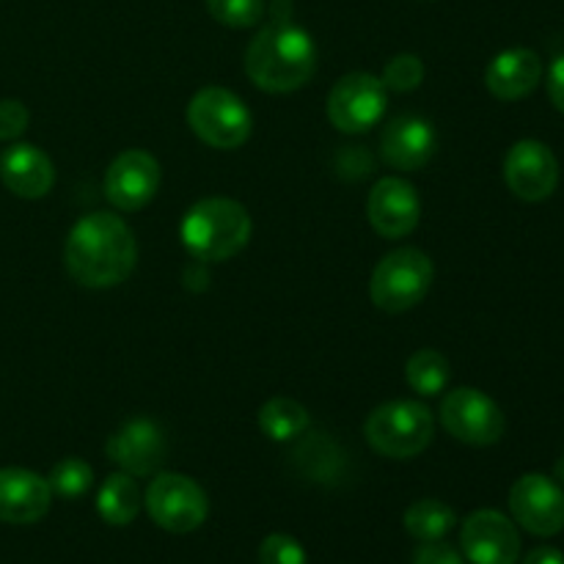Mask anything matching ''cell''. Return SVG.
Here are the masks:
<instances>
[{"mask_svg":"<svg viewBox=\"0 0 564 564\" xmlns=\"http://www.w3.org/2000/svg\"><path fill=\"white\" fill-rule=\"evenodd\" d=\"M72 279L88 290H110L130 279L138 262L132 229L113 213H88L72 226L64 246Z\"/></svg>","mask_w":564,"mask_h":564,"instance_id":"cell-1","label":"cell"},{"mask_svg":"<svg viewBox=\"0 0 564 564\" xmlns=\"http://www.w3.org/2000/svg\"><path fill=\"white\" fill-rule=\"evenodd\" d=\"M317 72V44L306 28L273 20L246 50V75L268 94H290L306 86Z\"/></svg>","mask_w":564,"mask_h":564,"instance_id":"cell-2","label":"cell"},{"mask_svg":"<svg viewBox=\"0 0 564 564\" xmlns=\"http://www.w3.org/2000/svg\"><path fill=\"white\" fill-rule=\"evenodd\" d=\"M251 215L235 198H202L185 213L180 226L182 246L202 262H226L251 240Z\"/></svg>","mask_w":564,"mask_h":564,"instance_id":"cell-3","label":"cell"},{"mask_svg":"<svg viewBox=\"0 0 564 564\" xmlns=\"http://www.w3.org/2000/svg\"><path fill=\"white\" fill-rule=\"evenodd\" d=\"M435 433V419L424 402L394 400L375 408L364 422L367 444L378 455L391 460H411L430 446Z\"/></svg>","mask_w":564,"mask_h":564,"instance_id":"cell-4","label":"cell"},{"mask_svg":"<svg viewBox=\"0 0 564 564\" xmlns=\"http://www.w3.org/2000/svg\"><path fill=\"white\" fill-rule=\"evenodd\" d=\"M433 259L419 248H397L386 253L369 281V297L386 314L411 312L433 286Z\"/></svg>","mask_w":564,"mask_h":564,"instance_id":"cell-5","label":"cell"},{"mask_svg":"<svg viewBox=\"0 0 564 564\" xmlns=\"http://www.w3.org/2000/svg\"><path fill=\"white\" fill-rule=\"evenodd\" d=\"M187 127L213 149H240L251 138L253 116L235 91L204 86L187 102Z\"/></svg>","mask_w":564,"mask_h":564,"instance_id":"cell-6","label":"cell"},{"mask_svg":"<svg viewBox=\"0 0 564 564\" xmlns=\"http://www.w3.org/2000/svg\"><path fill=\"white\" fill-rule=\"evenodd\" d=\"M149 518L171 534H191L207 521L209 499L196 479L185 474H158L143 496Z\"/></svg>","mask_w":564,"mask_h":564,"instance_id":"cell-7","label":"cell"},{"mask_svg":"<svg viewBox=\"0 0 564 564\" xmlns=\"http://www.w3.org/2000/svg\"><path fill=\"white\" fill-rule=\"evenodd\" d=\"M386 108H389V88L369 72H350L330 88L328 119L347 135L372 130L386 116Z\"/></svg>","mask_w":564,"mask_h":564,"instance_id":"cell-8","label":"cell"},{"mask_svg":"<svg viewBox=\"0 0 564 564\" xmlns=\"http://www.w3.org/2000/svg\"><path fill=\"white\" fill-rule=\"evenodd\" d=\"M441 424L452 438L468 446H494L505 435V413L485 391L460 386L441 402Z\"/></svg>","mask_w":564,"mask_h":564,"instance_id":"cell-9","label":"cell"},{"mask_svg":"<svg viewBox=\"0 0 564 564\" xmlns=\"http://www.w3.org/2000/svg\"><path fill=\"white\" fill-rule=\"evenodd\" d=\"M505 182L521 202L540 204L551 198L560 185V160L543 141L523 138L512 143L505 158Z\"/></svg>","mask_w":564,"mask_h":564,"instance_id":"cell-10","label":"cell"},{"mask_svg":"<svg viewBox=\"0 0 564 564\" xmlns=\"http://www.w3.org/2000/svg\"><path fill=\"white\" fill-rule=\"evenodd\" d=\"M510 512L534 538H554L564 529V490L545 474H523L510 490Z\"/></svg>","mask_w":564,"mask_h":564,"instance_id":"cell-11","label":"cell"},{"mask_svg":"<svg viewBox=\"0 0 564 564\" xmlns=\"http://www.w3.org/2000/svg\"><path fill=\"white\" fill-rule=\"evenodd\" d=\"M460 549L471 564H518L521 534L499 510H477L463 521Z\"/></svg>","mask_w":564,"mask_h":564,"instance_id":"cell-12","label":"cell"},{"mask_svg":"<svg viewBox=\"0 0 564 564\" xmlns=\"http://www.w3.org/2000/svg\"><path fill=\"white\" fill-rule=\"evenodd\" d=\"M160 187V163L143 149H127L105 171V196L121 213L143 209Z\"/></svg>","mask_w":564,"mask_h":564,"instance_id":"cell-13","label":"cell"},{"mask_svg":"<svg viewBox=\"0 0 564 564\" xmlns=\"http://www.w3.org/2000/svg\"><path fill=\"white\" fill-rule=\"evenodd\" d=\"M422 202H419L416 187L400 176H383L378 185L369 191L367 218L369 226L386 240H402L419 226Z\"/></svg>","mask_w":564,"mask_h":564,"instance_id":"cell-14","label":"cell"},{"mask_svg":"<svg viewBox=\"0 0 564 564\" xmlns=\"http://www.w3.org/2000/svg\"><path fill=\"white\" fill-rule=\"evenodd\" d=\"M105 452L130 477H149L163 466L169 441L152 419H130L110 435Z\"/></svg>","mask_w":564,"mask_h":564,"instance_id":"cell-15","label":"cell"},{"mask_svg":"<svg viewBox=\"0 0 564 564\" xmlns=\"http://www.w3.org/2000/svg\"><path fill=\"white\" fill-rule=\"evenodd\" d=\"M438 135L422 116L402 113L386 124L380 135V154L397 171H419L435 158Z\"/></svg>","mask_w":564,"mask_h":564,"instance_id":"cell-16","label":"cell"},{"mask_svg":"<svg viewBox=\"0 0 564 564\" xmlns=\"http://www.w3.org/2000/svg\"><path fill=\"white\" fill-rule=\"evenodd\" d=\"M53 505L50 482L28 468H0V521L31 527L42 521Z\"/></svg>","mask_w":564,"mask_h":564,"instance_id":"cell-17","label":"cell"},{"mask_svg":"<svg viewBox=\"0 0 564 564\" xmlns=\"http://www.w3.org/2000/svg\"><path fill=\"white\" fill-rule=\"evenodd\" d=\"M543 80V61L529 47H510L496 55L485 69V86L501 102L529 97Z\"/></svg>","mask_w":564,"mask_h":564,"instance_id":"cell-18","label":"cell"},{"mask_svg":"<svg viewBox=\"0 0 564 564\" xmlns=\"http://www.w3.org/2000/svg\"><path fill=\"white\" fill-rule=\"evenodd\" d=\"M0 180L14 196L44 198L55 185V165L33 143H11L0 158Z\"/></svg>","mask_w":564,"mask_h":564,"instance_id":"cell-19","label":"cell"},{"mask_svg":"<svg viewBox=\"0 0 564 564\" xmlns=\"http://www.w3.org/2000/svg\"><path fill=\"white\" fill-rule=\"evenodd\" d=\"M141 507L143 499L135 485V477L124 471L110 474L97 494V512L110 527H130L138 518V512H141Z\"/></svg>","mask_w":564,"mask_h":564,"instance_id":"cell-20","label":"cell"},{"mask_svg":"<svg viewBox=\"0 0 564 564\" xmlns=\"http://www.w3.org/2000/svg\"><path fill=\"white\" fill-rule=\"evenodd\" d=\"M308 424H312L308 411L292 397H273L259 408V430L275 444L297 438V435L306 433Z\"/></svg>","mask_w":564,"mask_h":564,"instance_id":"cell-21","label":"cell"},{"mask_svg":"<svg viewBox=\"0 0 564 564\" xmlns=\"http://www.w3.org/2000/svg\"><path fill=\"white\" fill-rule=\"evenodd\" d=\"M452 380V367L438 350L424 347L416 350L405 364V383L416 391L419 397H438L444 394Z\"/></svg>","mask_w":564,"mask_h":564,"instance_id":"cell-22","label":"cell"},{"mask_svg":"<svg viewBox=\"0 0 564 564\" xmlns=\"http://www.w3.org/2000/svg\"><path fill=\"white\" fill-rule=\"evenodd\" d=\"M457 527V516L449 505L438 499H422L405 510V532L422 543L444 540Z\"/></svg>","mask_w":564,"mask_h":564,"instance_id":"cell-23","label":"cell"},{"mask_svg":"<svg viewBox=\"0 0 564 564\" xmlns=\"http://www.w3.org/2000/svg\"><path fill=\"white\" fill-rule=\"evenodd\" d=\"M47 482L53 496H61V499H80V496H86L91 490L94 471L80 457H66V460L55 463Z\"/></svg>","mask_w":564,"mask_h":564,"instance_id":"cell-24","label":"cell"},{"mask_svg":"<svg viewBox=\"0 0 564 564\" xmlns=\"http://www.w3.org/2000/svg\"><path fill=\"white\" fill-rule=\"evenodd\" d=\"M207 11L226 28H253L264 14V0H207Z\"/></svg>","mask_w":564,"mask_h":564,"instance_id":"cell-25","label":"cell"},{"mask_svg":"<svg viewBox=\"0 0 564 564\" xmlns=\"http://www.w3.org/2000/svg\"><path fill=\"white\" fill-rule=\"evenodd\" d=\"M380 80H383V86L389 88V91H397V94L413 91V88L422 86V80H424L422 58H419V55H411V53L397 55V58H391L389 64H386Z\"/></svg>","mask_w":564,"mask_h":564,"instance_id":"cell-26","label":"cell"},{"mask_svg":"<svg viewBox=\"0 0 564 564\" xmlns=\"http://www.w3.org/2000/svg\"><path fill=\"white\" fill-rule=\"evenodd\" d=\"M259 564H308L306 549L290 534H268L259 545Z\"/></svg>","mask_w":564,"mask_h":564,"instance_id":"cell-27","label":"cell"},{"mask_svg":"<svg viewBox=\"0 0 564 564\" xmlns=\"http://www.w3.org/2000/svg\"><path fill=\"white\" fill-rule=\"evenodd\" d=\"M28 121L31 113L20 99H0V141H17L28 130Z\"/></svg>","mask_w":564,"mask_h":564,"instance_id":"cell-28","label":"cell"},{"mask_svg":"<svg viewBox=\"0 0 564 564\" xmlns=\"http://www.w3.org/2000/svg\"><path fill=\"white\" fill-rule=\"evenodd\" d=\"M413 564H466V560H463V554H457V549L435 540V543H424L413 554Z\"/></svg>","mask_w":564,"mask_h":564,"instance_id":"cell-29","label":"cell"},{"mask_svg":"<svg viewBox=\"0 0 564 564\" xmlns=\"http://www.w3.org/2000/svg\"><path fill=\"white\" fill-rule=\"evenodd\" d=\"M545 86H549V97L551 102H554V108L564 116V55H556V58L551 61Z\"/></svg>","mask_w":564,"mask_h":564,"instance_id":"cell-30","label":"cell"},{"mask_svg":"<svg viewBox=\"0 0 564 564\" xmlns=\"http://www.w3.org/2000/svg\"><path fill=\"white\" fill-rule=\"evenodd\" d=\"M523 564H564V554L560 549H551V545H540V549L529 551L523 556Z\"/></svg>","mask_w":564,"mask_h":564,"instance_id":"cell-31","label":"cell"},{"mask_svg":"<svg viewBox=\"0 0 564 564\" xmlns=\"http://www.w3.org/2000/svg\"><path fill=\"white\" fill-rule=\"evenodd\" d=\"M554 474H556V479H560V482H564V457H562V460H560V463H556Z\"/></svg>","mask_w":564,"mask_h":564,"instance_id":"cell-32","label":"cell"}]
</instances>
